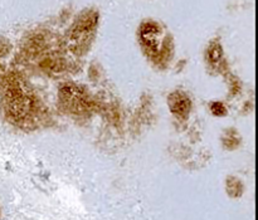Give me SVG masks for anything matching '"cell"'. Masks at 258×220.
I'll return each mask as SVG.
<instances>
[{
  "instance_id": "7a4b0ae2",
  "label": "cell",
  "mask_w": 258,
  "mask_h": 220,
  "mask_svg": "<svg viewBox=\"0 0 258 220\" xmlns=\"http://www.w3.org/2000/svg\"><path fill=\"white\" fill-rule=\"evenodd\" d=\"M171 110L176 115H184L189 110V100L181 93H175L170 98Z\"/></svg>"
},
{
  "instance_id": "6da1fadb",
  "label": "cell",
  "mask_w": 258,
  "mask_h": 220,
  "mask_svg": "<svg viewBox=\"0 0 258 220\" xmlns=\"http://www.w3.org/2000/svg\"><path fill=\"white\" fill-rule=\"evenodd\" d=\"M60 97L66 108L71 110L73 113H85L86 111H88L90 101L83 91L78 88L64 87L60 91Z\"/></svg>"
}]
</instances>
